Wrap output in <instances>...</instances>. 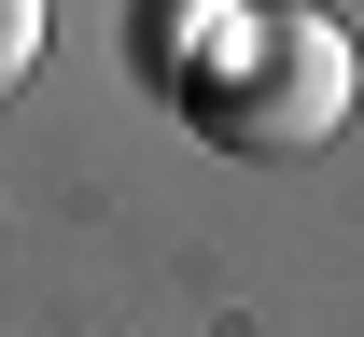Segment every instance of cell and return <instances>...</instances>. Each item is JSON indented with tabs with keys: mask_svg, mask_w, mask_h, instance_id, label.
<instances>
[{
	"mask_svg": "<svg viewBox=\"0 0 364 337\" xmlns=\"http://www.w3.org/2000/svg\"><path fill=\"white\" fill-rule=\"evenodd\" d=\"M182 113L225 155H322L350 113V28L309 0H252V14H225V43L182 56Z\"/></svg>",
	"mask_w": 364,
	"mask_h": 337,
	"instance_id": "6da1fadb",
	"label": "cell"
},
{
	"mask_svg": "<svg viewBox=\"0 0 364 337\" xmlns=\"http://www.w3.org/2000/svg\"><path fill=\"white\" fill-rule=\"evenodd\" d=\"M43 43H56V14H43V0H0V98H28Z\"/></svg>",
	"mask_w": 364,
	"mask_h": 337,
	"instance_id": "7a4b0ae2",
	"label": "cell"
}]
</instances>
